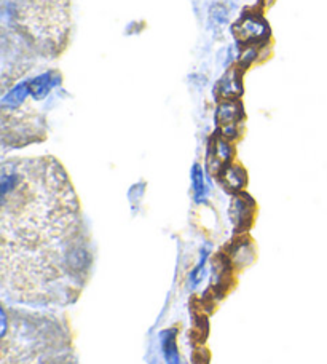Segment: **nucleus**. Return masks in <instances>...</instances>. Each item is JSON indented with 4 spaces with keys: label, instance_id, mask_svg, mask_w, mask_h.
<instances>
[{
    "label": "nucleus",
    "instance_id": "1",
    "mask_svg": "<svg viewBox=\"0 0 327 364\" xmlns=\"http://www.w3.org/2000/svg\"><path fill=\"white\" fill-rule=\"evenodd\" d=\"M0 193L4 289L19 302L70 297L90 255L78 240V205L63 168L53 159L9 161Z\"/></svg>",
    "mask_w": 327,
    "mask_h": 364
},
{
    "label": "nucleus",
    "instance_id": "2",
    "mask_svg": "<svg viewBox=\"0 0 327 364\" xmlns=\"http://www.w3.org/2000/svg\"><path fill=\"white\" fill-rule=\"evenodd\" d=\"M232 31L243 47L256 43H268V38H270V26L265 21V18L256 11L245 13L233 24Z\"/></svg>",
    "mask_w": 327,
    "mask_h": 364
},
{
    "label": "nucleus",
    "instance_id": "3",
    "mask_svg": "<svg viewBox=\"0 0 327 364\" xmlns=\"http://www.w3.org/2000/svg\"><path fill=\"white\" fill-rule=\"evenodd\" d=\"M245 117L243 104L238 100H222L215 109V123L219 125V134L228 141L240 136V123Z\"/></svg>",
    "mask_w": 327,
    "mask_h": 364
},
{
    "label": "nucleus",
    "instance_id": "4",
    "mask_svg": "<svg viewBox=\"0 0 327 364\" xmlns=\"http://www.w3.org/2000/svg\"><path fill=\"white\" fill-rule=\"evenodd\" d=\"M228 218L232 220L235 233H246L256 218V201L246 192L233 195L230 208H228Z\"/></svg>",
    "mask_w": 327,
    "mask_h": 364
},
{
    "label": "nucleus",
    "instance_id": "5",
    "mask_svg": "<svg viewBox=\"0 0 327 364\" xmlns=\"http://www.w3.org/2000/svg\"><path fill=\"white\" fill-rule=\"evenodd\" d=\"M233 159V146L232 141L225 139L224 136L215 133L208 144L206 155V166L214 176H219V173L224 170L227 165L232 164Z\"/></svg>",
    "mask_w": 327,
    "mask_h": 364
},
{
    "label": "nucleus",
    "instance_id": "6",
    "mask_svg": "<svg viewBox=\"0 0 327 364\" xmlns=\"http://www.w3.org/2000/svg\"><path fill=\"white\" fill-rule=\"evenodd\" d=\"M61 74L56 70H47L36 77L29 79V88H31V97L34 101H43L55 91L58 87H61Z\"/></svg>",
    "mask_w": 327,
    "mask_h": 364
},
{
    "label": "nucleus",
    "instance_id": "7",
    "mask_svg": "<svg viewBox=\"0 0 327 364\" xmlns=\"http://www.w3.org/2000/svg\"><path fill=\"white\" fill-rule=\"evenodd\" d=\"M243 93V69L235 68L222 77V79L215 83L214 95L219 100H238L240 95Z\"/></svg>",
    "mask_w": 327,
    "mask_h": 364
},
{
    "label": "nucleus",
    "instance_id": "8",
    "mask_svg": "<svg viewBox=\"0 0 327 364\" xmlns=\"http://www.w3.org/2000/svg\"><path fill=\"white\" fill-rule=\"evenodd\" d=\"M224 251L232 259L235 267H243V265L251 264L254 261V256H256L254 245L246 233H240Z\"/></svg>",
    "mask_w": 327,
    "mask_h": 364
},
{
    "label": "nucleus",
    "instance_id": "9",
    "mask_svg": "<svg viewBox=\"0 0 327 364\" xmlns=\"http://www.w3.org/2000/svg\"><path fill=\"white\" fill-rule=\"evenodd\" d=\"M29 96H31L29 79L15 83V85L6 91V93H4L2 100H0V109H2V114L9 115V114L16 112Z\"/></svg>",
    "mask_w": 327,
    "mask_h": 364
},
{
    "label": "nucleus",
    "instance_id": "10",
    "mask_svg": "<svg viewBox=\"0 0 327 364\" xmlns=\"http://www.w3.org/2000/svg\"><path fill=\"white\" fill-rule=\"evenodd\" d=\"M222 187L225 188L228 193L237 195L240 192H245V187L247 184V174L243 166L230 164L227 165L224 170L219 173L218 176Z\"/></svg>",
    "mask_w": 327,
    "mask_h": 364
},
{
    "label": "nucleus",
    "instance_id": "11",
    "mask_svg": "<svg viewBox=\"0 0 327 364\" xmlns=\"http://www.w3.org/2000/svg\"><path fill=\"white\" fill-rule=\"evenodd\" d=\"M161 348L166 364H184L178 348V329H166L161 333Z\"/></svg>",
    "mask_w": 327,
    "mask_h": 364
},
{
    "label": "nucleus",
    "instance_id": "12",
    "mask_svg": "<svg viewBox=\"0 0 327 364\" xmlns=\"http://www.w3.org/2000/svg\"><path fill=\"white\" fill-rule=\"evenodd\" d=\"M192 178V191H193V200L195 203H205L209 197V187L205 181V171L203 166L195 164L191 173Z\"/></svg>",
    "mask_w": 327,
    "mask_h": 364
},
{
    "label": "nucleus",
    "instance_id": "13",
    "mask_svg": "<svg viewBox=\"0 0 327 364\" xmlns=\"http://www.w3.org/2000/svg\"><path fill=\"white\" fill-rule=\"evenodd\" d=\"M267 43H256V45H246V47L241 50V53L238 56V68L240 69H247L252 66L256 60L259 58V53L262 48H265Z\"/></svg>",
    "mask_w": 327,
    "mask_h": 364
},
{
    "label": "nucleus",
    "instance_id": "14",
    "mask_svg": "<svg viewBox=\"0 0 327 364\" xmlns=\"http://www.w3.org/2000/svg\"><path fill=\"white\" fill-rule=\"evenodd\" d=\"M228 18H230V13H228V9L225 5L213 4L209 6V23H211L213 28H225L228 24Z\"/></svg>",
    "mask_w": 327,
    "mask_h": 364
},
{
    "label": "nucleus",
    "instance_id": "15",
    "mask_svg": "<svg viewBox=\"0 0 327 364\" xmlns=\"http://www.w3.org/2000/svg\"><path fill=\"white\" fill-rule=\"evenodd\" d=\"M209 252H211V246L206 245V248L201 250L198 265H196V267L191 272V288L192 289H195L196 286L203 282V275H205V267H206Z\"/></svg>",
    "mask_w": 327,
    "mask_h": 364
}]
</instances>
